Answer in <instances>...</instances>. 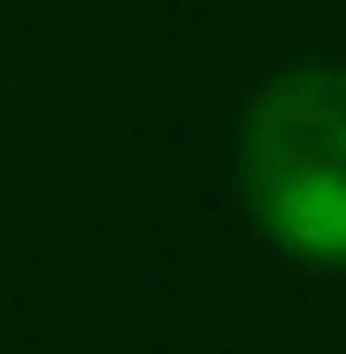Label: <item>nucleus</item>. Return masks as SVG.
Returning <instances> with one entry per match:
<instances>
[{"label":"nucleus","instance_id":"nucleus-1","mask_svg":"<svg viewBox=\"0 0 346 354\" xmlns=\"http://www.w3.org/2000/svg\"><path fill=\"white\" fill-rule=\"evenodd\" d=\"M241 204L286 257L346 272V68H286L249 98Z\"/></svg>","mask_w":346,"mask_h":354}]
</instances>
